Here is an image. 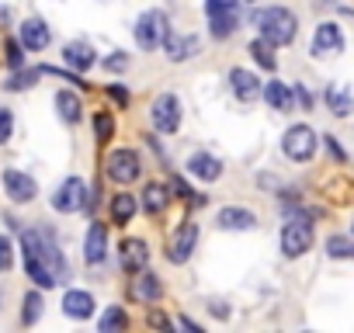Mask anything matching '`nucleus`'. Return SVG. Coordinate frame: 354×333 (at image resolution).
Returning <instances> with one entry per match:
<instances>
[{
  "label": "nucleus",
  "mask_w": 354,
  "mask_h": 333,
  "mask_svg": "<svg viewBox=\"0 0 354 333\" xmlns=\"http://www.w3.org/2000/svg\"><path fill=\"white\" fill-rule=\"evenodd\" d=\"M21 254H32V257H39L53 274H56V281L63 285L66 278H70V267H66V257H63V250H59V240H56V233L49 229V226H39V229H25L21 233Z\"/></svg>",
  "instance_id": "f257e3e1"
},
{
  "label": "nucleus",
  "mask_w": 354,
  "mask_h": 333,
  "mask_svg": "<svg viewBox=\"0 0 354 333\" xmlns=\"http://www.w3.org/2000/svg\"><path fill=\"white\" fill-rule=\"evenodd\" d=\"M250 21L257 25L261 39H268L274 49H278V46H288V42L295 39V32H299V21H295V15H292L288 8H264V11H254Z\"/></svg>",
  "instance_id": "f03ea898"
},
{
  "label": "nucleus",
  "mask_w": 354,
  "mask_h": 333,
  "mask_svg": "<svg viewBox=\"0 0 354 333\" xmlns=\"http://www.w3.org/2000/svg\"><path fill=\"white\" fill-rule=\"evenodd\" d=\"M49 205H53L56 212H63V216H73V212H94L97 195L91 191V184H87L84 178H66V181L53 191Z\"/></svg>",
  "instance_id": "7ed1b4c3"
},
{
  "label": "nucleus",
  "mask_w": 354,
  "mask_h": 333,
  "mask_svg": "<svg viewBox=\"0 0 354 333\" xmlns=\"http://www.w3.org/2000/svg\"><path fill=\"white\" fill-rule=\"evenodd\" d=\"M167 32H170V18L163 11H156V8L153 11H142L139 21H136V28H132V35H136V42H139L142 53H156L163 46Z\"/></svg>",
  "instance_id": "20e7f679"
},
{
  "label": "nucleus",
  "mask_w": 354,
  "mask_h": 333,
  "mask_svg": "<svg viewBox=\"0 0 354 333\" xmlns=\"http://www.w3.org/2000/svg\"><path fill=\"white\" fill-rule=\"evenodd\" d=\"M104 174L115 181V184H132V181H139V174H142V160H139V153L136 149H111L108 153V160H104Z\"/></svg>",
  "instance_id": "39448f33"
},
{
  "label": "nucleus",
  "mask_w": 354,
  "mask_h": 333,
  "mask_svg": "<svg viewBox=\"0 0 354 333\" xmlns=\"http://www.w3.org/2000/svg\"><path fill=\"white\" fill-rule=\"evenodd\" d=\"M198 236H202L198 222L195 219H185L181 226L170 233V240H167V260L170 264H188L192 254H195V247H198Z\"/></svg>",
  "instance_id": "423d86ee"
},
{
  "label": "nucleus",
  "mask_w": 354,
  "mask_h": 333,
  "mask_svg": "<svg viewBox=\"0 0 354 333\" xmlns=\"http://www.w3.org/2000/svg\"><path fill=\"white\" fill-rule=\"evenodd\" d=\"M149 122L160 135H174L177 125H181V101H177V94H156L153 104H149Z\"/></svg>",
  "instance_id": "0eeeda50"
},
{
  "label": "nucleus",
  "mask_w": 354,
  "mask_h": 333,
  "mask_svg": "<svg viewBox=\"0 0 354 333\" xmlns=\"http://www.w3.org/2000/svg\"><path fill=\"white\" fill-rule=\"evenodd\" d=\"M281 149H285L288 160L306 163V160H313V153H316V132H313L309 125H292V129L281 135Z\"/></svg>",
  "instance_id": "6e6552de"
},
{
  "label": "nucleus",
  "mask_w": 354,
  "mask_h": 333,
  "mask_svg": "<svg viewBox=\"0 0 354 333\" xmlns=\"http://www.w3.org/2000/svg\"><path fill=\"white\" fill-rule=\"evenodd\" d=\"M313 247V226L306 219H288L281 229V254L285 257H302Z\"/></svg>",
  "instance_id": "1a4fd4ad"
},
{
  "label": "nucleus",
  "mask_w": 354,
  "mask_h": 333,
  "mask_svg": "<svg viewBox=\"0 0 354 333\" xmlns=\"http://www.w3.org/2000/svg\"><path fill=\"white\" fill-rule=\"evenodd\" d=\"M4 191H8V198H11L15 205H28V202L39 195V184H35V178H28L25 171H15V166H8V171H4Z\"/></svg>",
  "instance_id": "9d476101"
},
{
  "label": "nucleus",
  "mask_w": 354,
  "mask_h": 333,
  "mask_svg": "<svg viewBox=\"0 0 354 333\" xmlns=\"http://www.w3.org/2000/svg\"><path fill=\"white\" fill-rule=\"evenodd\" d=\"M337 53H344V35H340V28L333 21H323L316 28V35H313V56L326 59V56H337Z\"/></svg>",
  "instance_id": "9b49d317"
},
{
  "label": "nucleus",
  "mask_w": 354,
  "mask_h": 333,
  "mask_svg": "<svg viewBox=\"0 0 354 333\" xmlns=\"http://www.w3.org/2000/svg\"><path fill=\"white\" fill-rule=\"evenodd\" d=\"M18 42H21L28 53H42V49H49V42H53V32H49V25H46L42 18H28V21H21Z\"/></svg>",
  "instance_id": "f8f14e48"
},
{
  "label": "nucleus",
  "mask_w": 354,
  "mask_h": 333,
  "mask_svg": "<svg viewBox=\"0 0 354 333\" xmlns=\"http://www.w3.org/2000/svg\"><path fill=\"white\" fill-rule=\"evenodd\" d=\"M163 53H167V59L170 63H185V59H192L198 49H202V42L195 39V35H177V32H167V39H163V46H160Z\"/></svg>",
  "instance_id": "ddd939ff"
},
{
  "label": "nucleus",
  "mask_w": 354,
  "mask_h": 333,
  "mask_svg": "<svg viewBox=\"0 0 354 333\" xmlns=\"http://www.w3.org/2000/svg\"><path fill=\"white\" fill-rule=\"evenodd\" d=\"M216 226H219L223 233H247V229L257 226V216H254L250 209H236V205H230V209H219Z\"/></svg>",
  "instance_id": "4468645a"
},
{
  "label": "nucleus",
  "mask_w": 354,
  "mask_h": 333,
  "mask_svg": "<svg viewBox=\"0 0 354 333\" xmlns=\"http://www.w3.org/2000/svg\"><path fill=\"white\" fill-rule=\"evenodd\" d=\"M118 264L125 274H139L146 264H149V247L146 240H125L122 250H118Z\"/></svg>",
  "instance_id": "2eb2a0df"
},
{
  "label": "nucleus",
  "mask_w": 354,
  "mask_h": 333,
  "mask_svg": "<svg viewBox=\"0 0 354 333\" xmlns=\"http://www.w3.org/2000/svg\"><path fill=\"white\" fill-rule=\"evenodd\" d=\"M188 174L212 184V181L223 178V160L212 156V153H192V156H188Z\"/></svg>",
  "instance_id": "dca6fc26"
},
{
  "label": "nucleus",
  "mask_w": 354,
  "mask_h": 333,
  "mask_svg": "<svg viewBox=\"0 0 354 333\" xmlns=\"http://www.w3.org/2000/svg\"><path fill=\"white\" fill-rule=\"evenodd\" d=\"M104 257H108V229H104V222H91L87 240H84V260L97 267V264H104Z\"/></svg>",
  "instance_id": "f3484780"
},
{
  "label": "nucleus",
  "mask_w": 354,
  "mask_h": 333,
  "mask_svg": "<svg viewBox=\"0 0 354 333\" xmlns=\"http://www.w3.org/2000/svg\"><path fill=\"white\" fill-rule=\"evenodd\" d=\"M230 87H233V94H236L240 104H250V101L261 97V80L250 70H240V66L230 70Z\"/></svg>",
  "instance_id": "a211bd4d"
},
{
  "label": "nucleus",
  "mask_w": 354,
  "mask_h": 333,
  "mask_svg": "<svg viewBox=\"0 0 354 333\" xmlns=\"http://www.w3.org/2000/svg\"><path fill=\"white\" fill-rule=\"evenodd\" d=\"M63 63L70 66V70H77V73H87L94 63H97V56H94V49H91V42H66L63 46Z\"/></svg>",
  "instance_id": "6ab92c4d"
},
{
  "label": "nucleus",
  "mask_w": 354,
  "mask_h": 333,
  "mask_svg": "<svg viewBox=\"0 0 354 333\" xmlns=\"http://www.w3.org/2000/svg\"><path fill=\"white\" fill-rule=\"evenodd\" d=\"M132 278H136V281H132V298L149 302V305L163 298V281H160L153 271H146V267H142V271H139V274H132Z\"/></svg>",
  "instance_id": "aec40b11"
},
{
  "label": "nucleus",
  "mask_w": 354,
  "mask_h": 333,
  "mask_svg": "<svg viewBox=\"0 0 354 333\" xmlns=\"http://www.w3.org/2000/svg\"><path fill=\"white\" fill-rule=\"evenodd\" d=\"M63 312L70 319H91L94 316V295L91 292H80V288H70L63 295Z\"/></svg>",
  "instance_id": "412c9836"
},
{
  "label": "nucleus",
  "mask_w": 354,
  "mask_h": 333,
  "mask_svg": "<svg viewBox=\"0 0 354 333\" xmlns=\"http://www.w3.org/2000/svg\"><path fill=\"white\" fill-rule=\"evenodd\" d=\"M261 94H264V101H268L271 111H292V104H295L292 87L281 84V80H268V84L261 87Z\"/></svg>",
  "instance_id": "4be33fe9"
},
{
  "label": "nucleus",
  "mask_w": 354,
  "mask_h": 333,
  "mask_svg": "<svg viewBox=\"0 0 354 333\" xmlns=\"http://www.w3.org/2000/svg\"><path fill=\"white\" fill-rule=\"evenodd\" d=\"M139 205H142L146 216H163L167 205H170V191H167V184H156V181L146 184L142 195H139Z\"/></svg>",
  "instance_id": "5701e85b"
},
{
  "label": "nucleus",
  "mask_w": 354,
  "mask_h": 333,
  "mask_svg": "<svg viewBox=\"0 0 354 333\" xmlns=\"http://www.w3.org/2000/svg\"><path fill=\"white\" fill-rule=\"evenodd\" d=\"M53 104H56V111H59V118H63L66 125H80V118H84V101H80L73 91H56Z\"/></svg>",
  "instance_id": "b1692460"
},
{
  "label": "nucleus",
  "mask_w": 354,
  "mask_h": 333,
  "mask_svg": "<svg viewBox=\"0 0 354 333\" xmlns=\"http://www.w3.org/2000/svg\"><path fill=\"white\" fill-rule=\"evenodd\" d=\"M108 212H111V222L115 226H129L132 222V216L139 212V198L136 195H111V202H108Z\"/></svg>",
  "instance_id": "393cba45"
},
{
  "label": "nucleus",
  "mask_w": 354,
  "mask_h": 333,
  "mask_svg": "<svg viewBox=\"0 0 354 333\" xmlns=\"http://www.w3.org/2000/svg\"><path fill=\"white\" fill-rule=\"evenodd\" d=\"M240 25V8H226V11H212L209 15V28H212V39H230Z\"/></svg>",
  "instance_id": "a878e982"
},
{
  "label": "nucleus",
  "mask_w": 354,
  "mask_h": 333,
  "mask_svg": "<svg viewBox=\"0 0 354 333\" xmlns=\"http://www.w3.org/2000/svg\"><path fill=\"white\" fill-rule=\"evenodd\" d=\"M326 104H330V111H333L337 118H347V115L354 111V97H351L340 84H330V87H326Z\"/></svg>",
  "instance_id": "bb28decb"
},
{
  "label": "nucleus",
  "mask_w": 354,
  "mask_h": 333,
  "mask_svg": "<svg viewBox=\"0 0 354 333\" xmlns=\"http://www.w3.org/2000/svg\"><path fill=\"white\" fill-rule=\"evenodd\" d=\"M250 56H254L257 66H264V70H278V56H274V46H271L268 39H254V42H250Z\"/></svg>",
  "instance_id": "cd10ccee"
},
{
  "label": "nucleus",
  "mask_w": 354,
  "mask_h": 333,
  "mask_svg": "<svg viewBox=\"0 0 354 333\" xmlns=\"http://www.w3.org/2000/svg\"><path fill=\"white\" fill-rule=\"evenodd\" d=\"M42 292H25V298H21V323L25 326H35L39 319H42Z\"/></svg>",
  "instance_id": "c85d7f7f"
},
{
  "label": "nucleus",
  "mask_w": 354,
  "mask_h": 333,
  "mask_svg": "<svg viewBox=\"0 0 354 333\" xmlns=\"http://www.w3.org/2000/svg\"><path fill=\"white\" fill-rule=\"evenodd\" d=\"M97 326H101V333H115V330H125L129 326V316H125L122 305H108L104 316L97 319Z\"/></svg>",
  "instance_id": "c756f323"
},
{
  "label": "nucleus",
  "mask_w": 354,
  "mask_h": 333,
  "mask_svg": "<svg viewBox=\"0 0 354 333\" xmlns=\"http://www.w3.org/2000/svg\"><path fill=\"white\" fill-rule=\"evenodd\" d=\"M39 77H42V70H21V66H18V73H11L4 87L18 94V91H28V87H35V80H39Z\"/></svg>",
  "instance_id": "7c9ffc66"
},
{
  "label": "nucleus",
  "mask_w": 354,
  "mask_h": 333,
  "mask_svg": "<svg viewBox=\"0 0 354 333\" xmlns=\"http://www.w3.org/2000/svg\"><path fill=\"white\" fill-rule=\"evenodd\" d=\"M326 254H330L333 260H354V240H347V236H330V240H326Z\"/></svg>",
  "instance_id": "2f4dec72"
},
{
  "label": "nucleus",
  "mask_w": 354,
  "mask_h": 333,
  "mask_svg": "<svg viewBox=\"0 0 354 333\" xmlns=\"http://www.w3.org/2000/svg\"><path fill=\"white\" fill-rule=\"evenodd\" d=\"M111 135H115V118H111L108 111H97V115H94V139H97V142H108Z\"/></svg>",
  "instance_id": "473e14b6"
},
{
  "label": "nucleus",
  "mask_w": 354,
  "mask_h": 333,
  "mask_svg": "<svg viewBox=\"0 0 354 333\" xmlns=\"http://www.w3.org/2000/svg\"><path fill=\"white\" fill-rule=\"evenodd\" d=\"M11 135H15V115L11 108H0V146H8Z\"/></svg>",
  "instance_id": "72a5a7b5"
},
{
  "label": "nucleus",
  "mask_w": 354,
  "mask_h": 333,
  "mask_svg": "<svg viewBox=\"0 0 354 333\" xmlns=\"http://www.w3.org/2000/svg\"><path fill=\"white\" fill-rule=\"evenodd\" d=\"M4 53H8V56H4V59H8V66H15V70H18V66L25 63V46H21V42L8 39V42H4Z\"/></svg>",
  "instance_id": "f704fd0d"
},
{
  "label": "nucleus",
  "mask_w": 354,
  "mask_h": 333,
  "mask_svg": "<svg viewBox=\"0 0 354 333\" xmlns=\"http://www.w3.org/2000/svg\"><path fill=\"white\" fill-rule=\"evenodd\" d=\"M101 66H104L108 73H125V70H129V56H125V53L118 49V53L104 56V59H101Z\"/></svg>",
  "instance_id": "c9c22d12"
},
{
  "label": "nucleus",
  "mask_w": 354,
  "mask_h": 333,
  "mask_svg": "<svg viewBox=\"0 0 354 333\" xmlns=\"http://www.w3.org/2000/svg\"><path fill=\"white\" fill-rule=\"evenodd\" d=\"M42 73H49V77H56V80H63V84H70V87H84L87 91V80L84 77H73V73H66V70H56V66H39Z\"/></svg>",
  "instance_id": "e433bc0d"
},
{
  "label": "nucleus",
  "mask_w": 354,
  "mask_h": 333,
  "mask_svg": "<svg viewBox=\"0 0 354 333\" xmlns=\"http://www.w3.org/2000/svg\"><path fill=\"white\" fill-rule=\"evenodd\" d=\"M11 264H15V243L11 236L0 233V271H11Z\"/></svg>",
  "instance_id": "4c0bfd02"
},
{
  "label": "nucleus",
  "mask_w": 354,
  "mask_h": 333,
  "mask_svg": "<svg viewBox=\"0 0 354 333\" xmlns=\"http://www.w3.org/2000/svg\"><path fill=\"white\" fill-rule=\"evenodd\" d=\"M146 323H149L153 330H167V333L174 330V319H170L167 312H160V309H149V319H146Z\"/></svg>",
  "instance_id": "58836bf2"
},
{
  "label": "nucleus",
  "mask_w": 354,
  "mask_h": 333,
  "mask_svg": "<svg viewBox=\"0 0 354 333\" xmlns=\"http://www.w3.org/2000/svg\"><path fill=\"white\" fill-rule=\"evenodd\" d=\"M108 97L118 104V108H129V91L122 84H108Z\"/></svg>",
  "instance_id": "ea45409f"
},
{
  "label": "nucleus",
  "mask_w": 354,
  "mask_h": 333,
  "mask_svg": "<svg viewBox=\"0 0 354 333\" xmlns=\"http://www.w3.org/2000/svg\"><path fill=\"white\" fill-rule=\"evenodd\" d=\"M226 8H240V0H205V15H212V11H226Z\"/></svg>",
  "instance_id": "a19ab883"
},
{
  "label": "nucleus",
  "mask_w": 354,
  "mask_h": 333,
  "mask_svg": "<svg viewBox=\"0 0 354 333\" xmlns=\"http://www.w3.org/2000/svg\"><path fill=\"white\" fill-rule=\"evenodd\" d=\"M292 94H295V101H299V104H302V108H306V111H309V108H313V94H309V91H306V87H302V84H299V87H292Z\"/></svg>",
  "instance_id": "79ce46f5"
},
{
  "label": "nucleus",
  "mask_w": 354,
  "mask_h": 333,
  "mask_svg": "<svg viewBox=\"0 0 354 333\" xmlns=\"http://www.w3.org/2000/svg\"><path fill=\"white\" fill-rule=\"evenodd\" d=\"M326 149H330V153H333L337 160H344V149L337 146V139H333V135H326Z\"/></svg>",
  "instance_id": "37998d69"
},
{
  "label": "nucleus",
  "mask_w": 354,
  "mask_h": 333,
  "mask_svg": "<svg viewBox=\"0 0 354 333\" xmlns=\"http://www.w3.org/2000/svg\"><path fill=\"white\" fill-rule=\"evenodd\" d=\"M8 25H11V8L0 4V28H8Z\"/></svg>",
  "instance_id": "c03bdc74"
},
{
  "label": "nucleus",
  "mask_w": 354,
  "mask_h": 333,
  "mask_svg": "<svg viewBox=\"0 0 354 333\" xmlns=\"http://www.w3.org/2000/svg\"><path fill=\"white\" fill-rule=\"evenodd\" d=\"M212 312H216V316H223V319L230 316V309H226V302H212Z\"/></svg>",
  "instance_id": "a18cd8bd"
},
{
  "label": "nucleus",
  "mask_w": 354,
  "mask_h": 333,
  "mask_svg": "<svg viewBox=\"0 0 354 333\" xmlns=\"http://www.w3.org/2000/svg\"><path fill=\"white\" fill-rule=\"evenodd\" d=\"M181 326H185V330H195V333H202V326H198L195 319H188V316H181Z\"/></svg>",
  "instance_id": "49530a36"
},
{
  "label": "nucleus",
  "mask_w": 354,
  "mask_h": 333,
  "mask_svg": "<svg viewBox=\"0 0 354 333\" xmlns=\"http://www.w3.org/2000/svg\"><path fill=\"white\" fill-rule=\"evenodd\" d=\"M247 4H254V0H247Z\"/></svg>",
  "instance_id": "de8ad7c7"
}]
</instances>
